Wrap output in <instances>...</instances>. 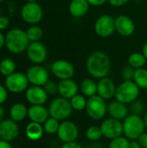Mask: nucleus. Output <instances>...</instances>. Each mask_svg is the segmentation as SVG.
<instances>
[{
    "mask_svg": "<svg viewBox=\"0 0 147 148\" xmlns=\"http://www.w3.org/2000/svg\"><path fill=\"white\" fill-rule=\"evenodd\" d=\"M86 68L88 74L94 79L107 77L112 68L110 57L104 51H94L88 57Z\"/></svg>",
    "mask_w": 147,
    "mask_h": 148,
    "instance_id": "obj_1",
    "label": "nucleus"
},
{
    "mask_svg": "<svg viewBox=\"0 0 147 148\" xmlns=\"http://www.w3.org/2000/svg\"><path fill=\"white\" fill-rule=\"evenodd\" d=\"M3 46H5V36L0 30V49H3Z\"/></svg>",
    "mask_w": 147,
    "mask_h": 148,
    "instance_id": "obj_44",
    "label": "nucleus"
},
{
    "mask_svg": "<svg viewBox=\"0 0 147 148\" xmlns=\"http://www.w3.org/2000/svg\"><path fill=\"white\" fill-rule=\"evenodd\" d=\"M128 108H129V112L131 113V114L140 115L144 112L145 105L142 102V101L137 99L134 101H133L132 103H130V107Z\"/></svg>",
    "mask_w": 147,
    "mask_h": 148,
    "instance_id": "obj_34",
    "label": "nucleus"
},
{
    "mask_svg": "<svg viewBox=\"0 0 147 148\" xmlns=\"http://www.w3.org/2000/svg\"><path fill=\"white\" fill-rule=\"evenodd\" d=\"M135 28L136 27L133 20L126 15H120L115 18V29L119 35L122 36H131L133 35Z\"/></svg>",
    "mask_w": 147,
    "mask_h": 148,
    "instance_id": "obj_16",
    "label": "nucleus"
},
{
    "mask_svg": "<svg viewBox=\"0 0 147 148\" xmlns=\"http://www.w3.org/2000/svg\"><path fill=\"white\" fill-rule=\"evenodd\" d=\"M130 0H108V3L113 7H121L126 4Z\"/></svg>",
    "mask_w": 147,
    "mask_h": 148,
    "instance_id": "obj_39",
    "label": "nucleus"
},
{
    "mask_svg": "<svg viewBox=\"0 0 147 148\" xmlns=\"http://www.w3.org/2000/svg\"><path fill=\"white\" fill-rule=\"evenodd\" d=\"M29 42L26 31L20 28H12L5 35V47L11 54L18 55L26 51Z\"/></svg>",
    "mask_w": 147,
    "mask_h": 148,
    "instance_id": "obj_2",
    "label": "nucleus"
},
{
    "mask_svg": "<svg viewBox=\"0 0 147 148\" xmlns=\"http://www.w3.org/2000/svg\"><path fill=\"white\" fill-rule=\"evenodd\" d=\"M117 87L113 81L108 77L100 79L97 83V95L104 100H110L115 96Z\"/></svg>",
    "mask_w": 147,
    "mask_h": 148,
    "instance_id": "obj_18",
    "label": "nucleus"
},
{
    "mask_svg": "<svg viewBox=\"0 0 147 148\" xmlns=\"http://www.w3.org/2000/svg\"><path fill=\"white\" fill-rule=\"evenodd\" d=\"M27 2H36L37 0H26Z\"/></svg>",
    "mask_w": 147,
    "mask_h": 148,
    "instance_id": "obj_50",
    "label": "nucleus"
},
{
    "mask_svg": "<svg viewBox=\"0 0 147 148\" xmlns=\"http://www.w3.org/2000/svg\"><path fill=\"white\" fill-rule=\"evenodd\" d=\"M80 89L83 95L91 97L97 95V83L91 78L84 79L80 85Z\"/></svg>",
    "mask_w": 147,
    "mask_h": 148,
    "instance_id": "obj_25",
    "label": "nucleus"
},
{
    "mask_svg": "<svg viewBox=\"0 0 147 148\" xmlns=\"http://www.w3.org/2000/svg\"><path fill=\"white\" fill-rule=\"evenodd\" d=\"M69 101H70V103H71L73 110L82 111V110L86 109L88 100L85 98V95L77 94L74 97H72Z\"/></svg>",
    "mask_w": 147,
    "mask_h": 148,
    "instance_id": "obj_30",
    "label": "nucleus"
},
{
    "mask_svg": "<svg viewBox=\"0 0 147 148\" xmlns=\"http://www.w3.org/2000/svg\"><path fill=\"white\" fill-rule=\"evenodd\" d=\"M140 93V88L133 81H124L116 88L115 98L117 101L130 104L138 99Z\"/></svg>",
    "mask_w": 147,
    "mask_h": 148,
    "instance_id": "obj_4",
    "label": "nucleus"
},
{
    "mask_svg": "<svg viewBox=\"0 0 147 148\" xmlns=\"http://www.w3.org/2000/svg\"><path fill=\"white\" fill-rule=\"evenodd\" d=\"M87 148H103V146H102L101 143H98V142L93 141V143L89 144Z\"/></svg>",
    "mask_w": 147,
    "mask_h": 148,
    "instance_id": "obj_45",
    "label": "nucleus"
},
{
    "mask_svg": "<svg viewBox=\"0 0 147 148\" xmlns=\"http://www.w3.org/2000/svg\"><path fill=\"white\" fill-rule=\"evenodd\" d=\"M29 80L26 74L22 72H14L5 77V88L13 94H20L29 88Z\"/></svg>",
    "mask_w": 147,
    "mask_h": 148,
    "instance_id": "obj_8",
    "label": "nucleus"
},
{
    "mask_svg": "<svg viewBox=\"0 0 147 148\" xmlns=\"http://www.w3.org/2000/svg\"><path fill=\"white\" fill-rule=\"evenodd\" d=\"M86 136L88 140L90 141H98L103 136L101 127H97V126L89 127L86 131Z\"/></svg>",
    "mask_w": 147,
    "mask_h": 148,
    "instance_id": "obj_32",
    "label": "nucleus"
},
{
    "mask_svg": "<svg viewBox=\"0 0 147 148\" xmlns=\"http://www.w3.org/2000/svg\"><path fill=\"white\" fill-rule=\"evenodd\" d=\"M89 6L88 0H71L68 5V11L72 16L81 18L88 13Z\"/></svg>",
    "mask_w": 147,
    "mask_h": 148,
    "instance_id": "obj_22",
    "label": "nucleus"
},
{
    "mask_svg": "<svg viewBox=\"0 0 147 148\" xmlns=\"http://www.w3.org/2000/svg\"><path fill=\"white\" fill-rule=\"evenodd\" d=\"M85 110L91 119L95 121L101 120L107 112V105L106 103V100L98 95L88 97Z\"/></svg>",
    "mask_w": 147,
    "mask_h": 148,
    "instance_id": "obj_6",
    "label": "nucleus"
},
{
    "mask_svg": "<svg viewBox=\"0 0 147 148\" xmlns=\"http://www.w3.org/2000/svg\"><path fill=\"white\" fill-rule=\"evenodd\" d=\"M42 16V8L36 2H27L21 9V17L28 24H37L41 22Z\"/></svg>",
    "mask_w": 147,
    "mask_h": 148,
    "instance_id": "obj_7",
    "label": "nucleus"
},
{
    "mask_svg": "<svg viewBox=\"0 0 147 148\" xmlns=\"http://www.w3.org/2000/svg\"><path fill=\"white\" fill-rule=\"evenodd\" d=\"M134 72H135V69L128 64L123 67L121 70V76L124 81H133Z\"/></svg>",
    "mask_w": 147,
    "mask_h": 148,
    "instance_id": "obj_35",
    "label": "nucleus"
},
{
    "mask_svg": "<svg viewBox=\"0 0 147 148\" xmlns=\"http://www.w3.org/2000/svg\"><path fill=\"white\" fill-rule=\"evenodd\" d=\"M51 70L53 75L59 80L72 79L75 75V67L73 64L63 59L55 61L51 66Z\"/></svg>",
    "mask_w": 147,
    "mask_h": 148,
    "instance_id": "obj_13",
    "label": "nucleus"
},
{
    "mask_svg": "<svg viewBox=\"0 0 147 148\" xmlns=\"http://www.w3.org/2000/svg\"><path fill=\"white\" fill-rule=\"evenodd\" d=\"M129 148H142L140 147L139 143L138 142V140H133L132 142H130L129 144Z\"/></svg>",
    "mask_w": 147,
    "mask_h": 148,
    "instance_id": "obj_46",
    "label": "nucleus"
},
{
    "mask_svg": "<svg viewBox=\"0 0 147 148\" xmlns=\"http://www.w3.org/2000/svg\"><path fill=\"white\" fill-rule=\"evenodd\" d=\"M16 70V63L11 58H3L0 62V73L3 76L13 74Z\"/></svg>",
    "mask_w": 147,
    "mask_h": 148,
    "instance_id": "obj_28",
    "label": "nucleus"
},
{
    "mask_svg": "<svg viewBox=\"0 0 147 148\" xmlns=\"http://www.w3.org/2000/svg\"><path fill=\"white\" fill-rule=\"evenodd\" d=\"M44 89L48 93V95H55L58 93V84H56L53 81H49L44 86Z\"/></svg>",
    "mask_w": 147,
    "mask_h": 148,
    "instance_id": "obj_36",
    "label": "nucleus"
},
{
    "mask_svg": "<svg viewBox=\"0 0 147 148\" xmlns=\"http://www.w3.org/2000/svg\"><path fill=\"white\" fill-rule=\"evenodd\" d=\"M144 122H145V126H146V128L147 129V112L146 114H145V116H144Z\"/></svg>",
    "mask_w": 147,
    "mask_h": 148,
    "instance_id": "obj_49",
    "label": "nucleus"
},
{
    "mask_svg": "<svg viewBox=\"0 0 147 148\" xmlns=\"http://www.w3.org/2000/svg\"><path fill=\"white\" fill-rule=\"evenodd\" d=\"M10 25V19L5 16H0V30L6 29Z\"/></svg>",
    "mask_w": 147,
    "mask_h": 148,
    "instance_id": "obj_38",
    "label": "nucleus"
},
{
    "mask_svg": "<svg viewBox=\"0 0 147 148\" xmlns=\"http://www.w3.org/2000/svg\"><path fill=\"white\" fill-rule=\"evenodd\" d=\"M57 135L59 139L64 143L75 141L79 135L78 127L73 121H63L62 123H60Z\"/></svg>",
    "mask_w": 147,
    "mask_h": 148,
    "instance_id": "obj_14",
    "label": "nucleus"
},
{
    "mask_svg": "<svg viewBox=\"0 0 147 148\" xmlns=\"http://www.w3.org/2000/svg\"><path fill=\"white\" fill-rule=\"evenodd\" d=\"M78 91H79V87L77 83L72 79L61 80L58 83L59 95L62 97L66 98L68 100H70L75 95H77Z\"/></svg>",
    "mask_w": 147,
    "mask_h": 148,
    "instance_id": "obj_19",
    "label": "nucleus"
},
{
    "mask_svg": "<svg viewBox=\"0 0 147 148\" xmlns=\"http://www.w3.org/2000/svg\"><path fill=\"white\" fill-rule=\"evenodd\" d=\"M3 114H4V111H3V108H2V106L0 105V122L3 121Z\"/></svg>",
    "mask_w": 147,
    "mask_h": 148,
    "instance_id": "obj_48",
    "label": "nucleus"
},
{
    "mask_svg": "<svg viewBox=\"0 0 147 148\" xmlns=\"http://www.w3.org/2000/svg\"><path fill=\"white\" fill-rule=\"evenodd\" d=\"M142 148H147V133H143L137 140Z\"/></svg>",
    "mask_w": 147,
    "mask_h": 148,
    "instance_id": "obj_40",
    "label": "nucleus"
},
{
    "mask_svg": "<svg viewBox=\"0 0 147 148\" xmlns=\"http://www.w3.org/2000/svg\"><path fill=\"white\" fill-rule=\"evenodd\" d=\"M133 82L141 89H147V69L140 68L135 69Z\"/></svg>",
    "mask_w": 147,
    "mask_h": 148,
    "instance_id": "obj_27",
    "label": "nucleus"
},
{
    "mask_svg": "<svg viewBox=\"0 0 147 148\" xmlns=\"http://www.w3.org/2000/svg\"><path fill=\"white\" fill-rule=\"evenodd\" d=\"M60 148H83L82 146L75 141L73 142H68V143H64Z\"/></svg>",
    "mask_w": 147,
    "mask_h": 148,
    "instance_id": "obj_41",
    "label": "nucleus"
},
{
    "mask_svg": "<svg viewBox=\"0 0 147 148\" xmlns=\"http://www.w3.org/2000/svg\"><path fill=\"white\" fill-rule=\"evenodd\" d=\"M101 129L105 138L113 140L122 135L123 123L120 120L111 117V118L105 120L101 123Z\"/></svg>",
    "mask_w": 147,
    "mask_h": 148,
    "instance_id": "obj_12",
    "label": "nucleus"
},
{
    "mask_svg": "<svg viewBox=\"0 0 147 148\" xmlns=\"http://www.w3.org/2000/svg\"><path fill=\"white\" fill-rule=\"evenodd\" d=\"M142 53H143V55L145 56V57L146 58L147 60V42L144 44V46L142 48Z\"/></svg>",
    "mask_w": 147,
    "mask_h": 148,
    "instance_id": "obj_47",
    "label": "nucleus"
},
{
    "mask_svg": "<svg viewBox=\"0 0 147 148\" xmlns=\"http://www.w3.org/2000/svg\"><path fill=\"white\" fill-rule=\"evenodd\" d=\"M10 119L15 121L16 122L21 121L25 119L28 115V109L23 103H15L10 110Z\"/></svg>",
    "mask_w": 147,
    "mask_h": 148,
    "instance_id": "obj_24",
    "label": "nucleus"
},
{
    "mask_svg": "<svg viewBox=\"0 0 147 148\" xmlns=\"http://www.w3.org/2000/svg\"><path fill=\"white\" fill-rule=\"evenodd\" d=\"M127 62L131 67H133L134 69H138L140 68H144V66L146 63L147 60L145 57V56L143 55V53L134 52V53H132L128 56Z\"/></svg>",
    "mask_w": 147,
    "mask_h": 148,
    "instance_id": "obj_26",
    "label": "nucleus"
},
{
    "mask_svg": "<svg viewBox=\"0 0 147 148\" xmlns=\"http://www.w3.org/2000/svg\"><path fill=\"white\" fill-rule=\"evenodd\" d=\"M28 116L31 121L43 124L49 118V112L43 105H32L28 109Z\"/></svg>",
    "mask_w": 147,
    "mask_h": 148,
    "instance_id": "obj_20",
    "label": "nucleus"
},
{
    "mask_svg": "<svg viewBox=\"0 0 147 148\" xmlns=\"http://www.w3.org/2000/svg\"><path fill=\"white\" fill-rule=\"evenodd\" d=\"M107 113L112 118L117 120H124L126 116H128L129 108L126 104L122 103L119 101H111L107 105Z\"/></svg>",
    "mask_w": 147,
    "mask_h": 148,
    "instance_id": "obj_21",
    "label": "nucleus"
},
{
    "mask_svg": "<svg viewBox=\"0 0 147 148\" xmlns=\"http://www.w3.org/2000/svg\"><path fill=\"white\" fill-rule=\"evenodd\" d=\"M3 1V0H0V3H2Z\"/></svg>",
    "mask_w": 147,
    "mask_h": 148,
    "instance_id": "obj_51",
    "label": "nucleus"
},
{
    "mask_svg": "<svg viewBox=\"0 0 147 148\" xmlns=\"http://www.w3.org/2000/svg\"><path fill=\"white\" fill-rule=\"evenodd\" d=\"M26 55L33 64H42L47 59L48 52L45 45L40 41L30 42L26 49Z\"/></svg>",
    "mask_w": 147,
    "mask_h": 148,
    "instance_id": "obj_11",
    "label": "nucleus"
},
{
    "mask_svg": "<svg viewBox=\"0 0 147 148\" xmlns=\"http://www.w3.org/2000/svg\"><path fill=\"white\" fill-rule=\"evenodd\" d=\"M94 31L100 37H110L116 31L115 18L107 14L99 16L94 23Z\"/></svg>",
    "mask_w": 147,
    "mask_h": 148,
    "instance_id": "obj_9",
    "label": "nucleus"
},
{
    "mask_svg": "<svg viewBox=\"0 0 147 148\" xmlns=\"http://www.w3.org/2000/svg\"><path fill=\"white\" fill-rule=\"evenodd\" d=\"M43 132H44V129L42 127V124L36 123L34 121H31L30 123H29L25 130L27 137L31 140H40L43 135Z\"/></svg>",
    "mask_w": 147,
    "mask_h": 148,
    "instance_id": "obj_23",
    "label": "nucleus"
},
{
    "mask_svg": "<svg viewBox=\"0 0 147 148\" xmlns=\"http://www.w3.org/2000/svg\"><path fill=\"white\" fill-rule=\"evenodd\" d=\"M146 126L144 119L139 115L130 114L124 119L123 122V134L128 140H136L139 137L145 133Z\"/></svg>",
    "mask_w": 147,
    "mask_h": 148,
    "instance_id": "obj_3",
    "label": "nucleus"
},
{
    "mask_svg": "<svg viewBox=\"0 0 147 148\" xmlns=\"http://www.w3.org/2000/svg\"><path fill=\"white\" fill-rule=\"evenodd\" d=\"M7 98H8L7 88L4 86H3L2 84H0V105L3 104V102H5Z\"/></svg>",
    "mask_w": 147,
    "mask_h": 148,
    "instance_id": "obj_37",
    "label": "nucleus"
},
{
    "mask_svg": "<svg viewBox=\"0 0 147 148\" xmlns=\"http://www.w3.org/2000/svg\"><path fill=\"white\" fill-rule=\"evenodd\" d=\"M19 134V127L12 119L3 120L0 122V140L6 141L14 140Z\"/></svg>",
    "mask_w": 147,
    "mask_h": 148,
    "instance_id": "obj_15",
    "label": "nucleus"
},
{
    "mask_svg": "<svg viewBox=\"0 0 147 148\" xmlns=\"http://www.w3.org/2000/svg\"><path fill=\"white\" fill-rule=\"evenodd\" d=\"M26 34L29 42H39L43 36V31L40 26L35 24L30 25L28 28V29L26 30Z\"/></svg>",
    "mask_w": 147,
    "mask_h": 148,
    "instance_id": "obj_29",
    "label": "nucleus"
},
{
    "mask_svg": "<svg viewBox=\"0 0 147 148\" xmlns=\"http://www.w3.org/2000/svg\"><path fill=\"white\" fill-rule=\"evenodd\" d=\"M49 116L58 121H66L71 116L73 108L70 101L63 97L55 98L49 107Z\"/></svg>",
    "mask_w": 147,
    "mask_h": 148,
    "instance_id": "obj_5",
    "label": "nucleus"
},
{
    "mask_svg": "<svg viewBox=\"0 0 147 148\" xmlns=\"http://www.w3.org/2000/svg\"><path fill=\"white\" fill-rule=\"evenodd\" d=\"M0 16H1V11H0Z\"/></svg>",
    "mask_w": 147,
    "mask_h": 148,
    "instance_id": "obj_52",
    "label": "nucleus"
},
{
    "mask_svg": "<svg viewBox=\"0 0 147 148\" xmlns=\"http://www.w3.org/2000/svg\"><path fill=\"white\" fill-rule=\"evenodd\" d=\"M88 2L89 3L91 6L98 7V6H101L105 4L107 2H108V0H88Z\"/></svg>",
    "mask_w": 147,
    "mask_h": 148,
    "instance_id": "obj_42",
    "label": "nucleus"
},
{
    "mask_svg": "<svg viewBox=\"0 0 147 148\" xmlns=\"http://www.w3.org/2000/svg\"><path fill=\"white\" fill-rule=\"evenodd\" d=\"M0 148H12L9 141L0 140Z\"/></svg>",
    "mask_w": 147,
    "mask_h": 148,
    "instance_id": "obj_43",
    "label": "nucleus"
},
{
    "mask_svg": "<svg viewBox=\"0 0 147 148\" xmlns=\"http://www.w3.org/2000/svg\"><path fill=\"white\" fill-rule=\"evenodd\" d=\"M59 127H60V123H59V121L53 118V117H50L44 123H43V129H44V132H46L47 134H56L58 129H59Z\"/></svg>",
    "mask_w": 147,
    "mask_h": 148,
    "instance_id": "obj_31",
    "label": "nucleus"
},
{
    "mask_svg": "<svg viewBox=\"0 0 147 148\" xmlns=\"http://www.w3.org/2000/svg\"><path fill=\"white\" fill-rule=\"evenodd\" d=\"M130 141L125 136H120L113 139L109 143V148H129Z\"/></svg>",
    "mask_w": 147,
    "mask_h": 148,
    "instance_id": "obj_33",
    "label": "nucleus"
},
{
    "mask_svg": "<svg viewBox=\"0 0 147 148\" xmlns=\"http://www.w3.org/2000/svg\"><path fill=\"white\" fill-rule=\"evenodd\" d=\"M48 93L43 87L31 86L25 91L27 101L32 105H43L48 100Z\"/></svg>",
    "mask_w": 147,
    "mask_h": 148,
    "instance_id": "obj_17",
    "label": "nucleus"
},
{
    "mask_svg": "<svg viewBox=\"0 0 147 148\" xmlns=\"http://www.w3.org/2000/svg\"><path fill=\"white\" fill-rule=\"evenodd\" d=\"M29 82L33 86L43 87L49 81L48 70L41 64H34L29 67L26 72Z\"/></svg>",
    "mask_w": 147,
    "mask_h": 148,
    "instance_id": "obj_10",
    "label": "nucleus"
}]
</instances>
